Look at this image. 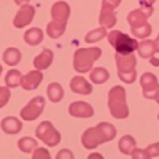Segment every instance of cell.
<instances>
[{
  "instance_id": "cell-1",
  "label": "cell",
  "mask_w": 159,
  "mask_h": 159,
  "mask_svg": "<svg viewBox=\"0 0 159 159\" xmlns=\"http://www.w3.org/2000/svg\"><path fill=\"white\" fill-rule=\"evenodd\" d=\"M116 137V129L110 123H99L96 127L85 130V133L81 137V143L84 148L93 149L98 145L107 141H112Z\"/></svg>"
},
{
  "instance_id": "cell-2",
  "label": "cell",
  "mask_w": 159,
  "mask_h": 159,
  "mask_svg": "<svg viewBox=\"0 0 159 159\" xmlns=\"http://www.w3.org/2000/svg\"><path fill=\"white\" fill-rule=\"evenodd\" d=\"M50 14L53 20L48 24L46 32L52 39H57L66 31L67 20L70 17V6L66 2H56L52 6Z\"/></svg>"
},
{
  "instance_id": "cell-3",
  "label": "cell",
  "mask_w": 159,
  "mask_h": 159,
  "mask_svg": "<svg viewBox=\"0 0 159 159\" xmlns=\"http://www.w3.org/2000/svg\"><path fill=\"white\" fill-rule=\"evenodd\" d=\"M107 106H109L110 115L115 119H127L130 115L129 106L126 102V89L120 85H116L109 91L107 95Z\"/></svg>"
},
{
  "instance_id": "cell-4",
  "label": "cell",
  "mask_w": 159,
  "mask_h": 159,
  "mask_svg": "<svg viewBox=\"0 0 159 159\" xmlns=\"http://www.w3.org/2000/svg\"><path fill=\"white\" fill-rule=\"evenodd\" d=\"M116 66H117V75L126 84H133L137 78V71H135V66H137V60H135L134 53L130 55H121V53H116Z\"/></svg>"
},
{
  "instance_id": "cell-5",
  "label": "cell",
  "mask_w": 159,
  "mask_h": 159,
  "mask_svg": "<svg viewBox=\"0 0 159 159\" xmlns=\"http://www.w3.org/2000/svg\"><path fill=\"white\" fill-rule=\"evenodd\" d=\"M102 56V49L99 48H87V49H78L74 53V59H73V66H74L75 71L80 74L89 71L92 69L93 63Z\"/></svg>"
},
{
  "instance_id": "cell-6",
  "label": "cell",
  "mask_w": 159,
  "mask_h": 159,
  "mask_svg": "<svg viewBox=\"0 0 159 159\" xmlns=\"http://www.w3.org/2000/svg\"><path fill=\"white\" fill-rule=\"evenodd\" d=\"M107 41L116 50V53H121V55H130L134 53L138 49V42L129 36L127 34L121 32V31H112L107 34Z\"/></svg>"
},
{
  "instance_id": "cell-7",
  "label": "cell",
  "mask_w": 159,
  "mask_h": 159,
  "mask_svg": "<svg viewBox=\"0 0 159 159\" xmlns=\"http://www.w3.org/2000/svg\"><path fill=\"white\" fill-rule=\"evenodd\" d=\"M36 137L41 141H43L48 147H56L61 140L60 133L53 127L50 121H42L36 127Z\"/></svg>"
},
{
  "instance_id": "cell-8",
  "label": "cell",
  "mask_w": 159,
  "mask_h": 159,
  "mask_svg": "<svg viewBox=\"0 0 159 159\" xmlns=\"http://www.w3.org/2000/svg\"><path fill=\"white\" fill-rule=\"evenodd\" d=\"M43 109H45V98L43 96H35L21 109V119L27 121H32L42 115Z\"/></svg>"
},
{
  "instance_id": "cell-9",
  "label": "cell",
  "mask_w": 159,
  "mask_h": 159,
  "mask_svg": "<svg viewBox=\"0 0 159 159\" xmlns=\"http://www.w3.org/2000/svg\"><path fill=\"white\" fill-rule=\"evenodd\" d=\"M152 13H154L152 6H141V7L137 8V10H133L131 13L127 16V21H129L131 30L147 24V22H148L147 20L151 17Z\"/></svg>"
},
{
  "instance_id": "cell-10",
  "label": "cell",
  "mask_w": 159,
  "mask_h": 159,
  "mask_svg": "<svg viewBox=\"0 0 159 159\" xmlns=\"http://www.w3.org/2000/svg\"><path fill=\"white\" fill-rule=\"evenodd\" d=\"M140 84L143 88V93L147 99H155L158 91H159V82L158 78L155 77V74L152 73H145L141 75Z\"/></svg>"
},
{
  "instance_id": "cell-11",
  "label": "cell",
  "mask_w": 159,
  "mask_h": 159,
  "mask_svg": "<svg viewBox=\"0 0 159 159\" xmlns=\"http://www.w3.org/2000/svg\"><path fill=\"white\" fill-rule=\"evenodd\" d=\"M34 17H35V7L31 4H22L21 8L18 10V13L16 14V17H14V27L16 28H25L27 25H30L31 22H32Z\"/></svg>"
},
{
  "instance_id": "cell-12",
  "label": "cell",
  "mask_w": 159,
  "mask_h": 159,
  "mask_svg": "<svg viewBox=\"0 0 159 159\" xmlns=\"http://www.w3.org/2000/svg\"><path fill=\"white\" fill-rule=\"evenodd\" d=\"M69 113L73 117L88 119L93 116V107L84 101H77V102H73L69 106Z\"/></svg>"
},
{
  "instance_id": "cell-13",
  "label": "cell",
  "mask_w": 159,
  "mask_h": 159,
  "mask_svg": "<svg viewBox=\"0 0 159 159\" xmlns=\"http://www.w3.org/2000/svg\"><path fill=\"white\" fill-rule=\"evenodd\" d=\"M43 80V74H42V70H34V71H30L28 74H25L24 77L21 78V87L24 88L25 91H34L39 87V84Z\"/></svg>"
},
{
  "instance_id": "cell-14",
  "label": "cell",
  "mask_w": 159,
  "mask_h": 159,
  "mask_svg": "<svg viewBox=\"0 0 159 159\" xmlns=\"http://www.w3.org/2000/svg\"><path fill=\"white\" fill-rule=\"evenodd\" d=\"M70 88H71L73 92L80 93V95H89L92 92V85L84 77H81V75H77V77H74L71 80Z\"/></svg>"
},
{
  "instance_id": "cell-15",
  "label": "cell",
  "mask_w": 159,
  "mask_h": 159,
  "mask_svg": "<svg viewBox=\"0 0 159 159\" xmlns=\"http://www.w3.org/2000/svg\"><path fill=\"white\" fill-rule=\"evenodd\" d=\"M99 22H101V25L105 27V28H113L115 27L116 22H117V20H116V14H115V8L102 6L101 16H99Z\"/></svg>"
},
{
  "instance_id": "cell-16",
  "label": "cell",
  "mask_w": 159,
  "mask_h": 159,
  "mask_svg": "<svg viewBox=\"0 0 159 159\" xmlns=\"http://www.w3.org/2000/svg\"><path fill=\"white\" fill-rule=\"evenodd\" d=\"M52 61H53V52L50 49H43L42 53H39L34 59V66L38 70H46L50 67Z\"/></svg>"
},
{
  "instance_id": "cell-17",
  "label": "cell",
  "mask_w": 159,
  "mask_h": 159,
  "mask_svg": "<svg viewBox=\"0 0 159 159\" xmlns=\"http://www.w3.org/2000/svg\"><path fill=\"white\" fill-rule=\"evenodd\" d=\"M2 130L7 134H17V133L21 131L22 129V123L14 116H10V117H4L2 120Z\"/></svg>"
},
{
  "instance_id": "cell-18",
  "label": "cell",
  "mask_w": 159,
  "mask_h": 159,
  "mask_svg": "<svg viewBox=\"0 0 159 159\" xmlns=\"http://www.w3.org/2000/svg\"><path fill=\"white\" fill-rule=\"evenodd\" d=\"M138 55L143 59H151L155 53H158L157 50V45H155V41H143L138 43Z\"/></svg>"
},
{
  "instance_id": "cell-19",
  "label": "cell",
  "mask_w": 159,
  "mask_h": 159,
  "mask_svg": "<svg viewBox=\"0 0 159 159\" xmlns=\"http://www.w3.org/2000/svg\"><path fill=\"white\" fill-rule=\"evenodd\" d=\"M24 41L27 42L30 46H36L43 41V32L41 28H31L24 34Z\"/></svg>"
},
{
  "instance_id": "cell-20",
  "label": "cell",
  "mask_w": 159,
  "mask_h": 159,
  "mask_svg": "<svg viewBox=\"0 0 159 159\" xmlns=\"http://www.w3.org/2000/svg\"><path fill=\"white\" fill-rule=\"evenodd\" d=\"M48 96L53 103H57L63 99L64 96V89L59 82H50L49 87H48Z\"/></svg>"
},
{
  "instance_id": "cell-21",
  "label": "cell",
  "mask_w": 159,
  "mask_h": 159,
  "mask_svg": "<svg viewBox=\"0 0 159 159\" xmlns=\"http://www.w3.org/2000/svg\"><path fill=\"white\" fill-rule=\"evenodd\" d=\"M3 60L6 64L8 66H16L20 63L21 60V52H20L17 48H8L4 50V55H3Z\"/></svg>"
},
{
  "instance_id": "cell-22",
  "label": "cell",
  "mask_w": 159,
  "mask_h": 159,
  "mask_svg": "<svg viewBox=\"0 0 159 159\" xmlns=\"http://www.w3.org/2000/svg\"><path fill=\"white\" fill-rule=\"evenodd\" d=\"M119 149L124 155H131L133 151L135 149V140L131 135H123L119 141Z\"/></svg>"
},
{
  "instance_id": "cell-23",
  "label": "cell",
  "mask_w": 159,
  "mask_h": 159,
  "mask_svg": "<svg viewBox=\"0 0 159 159\" xmlns=\"http://www.w3.org/2000/svg\"><path fill=\"white\" fill-rule=\"evenodd\" d=\"M89 78L93 84H103L109 80V71L103 67H98V69H93L91 71Z\"/></svg>"
},
{
  "instance_id": "cell-24",
  "label": "cell",
  "mask_w": 159,
  "mask_h": 159,
  "mask_svg": "<svg viewBox=\"0 0 159 159\" xmlns=\"http://www.w3.org/2000/svg\"><path fill=\"white\" fill-rule=\"evenodd\" d=\"M18 148L25 154H31V152H34L38 148V141H35L31 137H22L18 141Z\"/></svg>"
},
{
  "instance_id": "cell-25",
  "label": "cell",
  "mask_w": 159,
  "mask_h": 159,
  "mask_svg": "<svg viewBox=\"0 0 159 159\" xmlns=\"http://www.w3.org/2000/svg\"><path fill=\"white\" fill-rule=\"evenodd\" d=\"M21 78H22L21 73H20L18 70L13 69L6 74V85L10 88H16V87H18V85H21Z\"/></svg>"
},
{
  "instance_id": "cell-26",
  "label": "cell",
  "mask_w": 159,
  "mask_h": 159,
  "mask_svg": "<svg viewBox=\"0 0 159 159\" xmlns=\"http://www.w3.org/2000/svg\"><path fill=\"white\" fill-rule=\"evenodd\" d=\"M107 34H106V28L101 27V28H96V30H92L91 32H88L85 35V42L88 43H93V42H98L101 41L102 38H105Z\"/></svg>"
},
{
  "instance_id": "cell-27",
  "label": "cell",
  "mask_w": 159,
  "mask_h": 159,
  "mask_svg": "<svg viewBox=\"0 0 159 159\" xmlns=\"http://www.w3.org/2000/svg\"><path fill=\"white\" fill-rule=\"evenodd\" d=\"M131 32H133V35H134L135 38H138V39H147L149 35H151L152 27H151V24H149V22H147V24L141 25V27L131 30Z\"/></svg>"
},
{
  "instance_id": "cell-28",
  "label": "cell",
  "mask_w": 159,
  "mask_h": 159,
  "mask_svg": "<svg viewBox=\"0 0 159 159\" xmlns=\"http://www.w3.org/2000/svg\"><path fill=\"white\" fill-rule=\"evenodd\" d=\"M10 87H0V109L2 107H4L8 103V101H10V89H8Z\"/></svg>"
},
{
  "instance_id": "cell-29",
  "label": "cell",
  "mask_w": 159,
  "mask_h": 159,
  "mask_svg": "<svg viewBox=\"0 0 159 159\" xmlns=\"http://www.w3.org/2000/svg\"><path fill=\"white\" fill-rule=\"evenodd\" d=\"M145 152H147V157H148V158L159 157V143L152 144V145L147 147V148H145Z\"/></svg>"
},
{
  "instance_id": "cell-30",
  "label": "cell",
  "mask_w": 159,
  "mask_h": 159,
  "mask_svg": "<svg viewBox=\"0 0 159 159\" xmlns=\"http://www.w3.org/2000/svg\"><path fill=\"white\" fill-rule=\"evenodd\" d=\"M32 158L34 159H41V158L49 159L50 155H49V152H48V149H45V148H36L35 152L32 154Z\"/></svg>"
},
{
  "instance_id": "cell-31",
  "label": "cell",
  "mask_w": 159,
  "mask_h": 159,
  "mask_svg": "<svg viewBox=\"0 0 159 159\" xmlns=\"http://www.w3.org/2000/svg\"><path fill=\"white\" fill-rule=\"evenodd\" d=\"M121 0H102V6H106V7H110V8H117L120 6Z\"/></svg>"
},
{
  "instance_id": "cell-32",
  "label": "cell",
  "mask_w": 159,
  "mask_h": 159,
  "mask_svg": "<svg viewBox=\"0 0 159 159\" xmlns=\"http://www.w3.org/2000/svg\"><path fill=\"white\" fill-rule=\"evenodd\" d=\"M131 157H133V158H135V159H148L145 149H137V148H135L134 151H133Z\"/></svg>"
},
{
  "instance_id": "cell-33",
  "label": "cell",
  "mask_w": 159,
  "mask_h": 159,
  "mask_svg": "<svg viewBox=\"0 0 159 159\" xmlns=\"http://www.w3.org/2000/svg\"><path fill=\"white\" fill-rule=\"evenodd\" d=\"M57 159H61V158H69V159H73V154L71 151H69V149H61L60 152L57 154Z\"/></svg>"
},
{
  "instance_id": "cell-34",
  "label": "cell",
  "mask_w": 159,
  "mask_h": 159,
  "mask_svg": "<svg viewBox=\"0 0 159 159\" xmlns=\"http://www.w3.org/2000/svg\"><path fill=\"white\" fill-rule=\"evenodd\" d=\"M141 6H152L155 3V0H140Z\"/></svg>"
},
{
  "instance_id": "cell-35",
  "label": "cell",
  "mask_w": 159,
  "mask_h": 159,
  "mask_svg": "<svg viewBox=\"0 0 159 159\" xmlns=\"http://www.w3.org/2000/svg\"><path fill=\"white\" fill-rule=\"evenodd\" d=\"M151 64L152 66H155V67H158L159 66V59H155L154 56H152L151 57Z\"/></svg>"
},
{
  "instance_id": "cell-36",
  "label": "cell",
  "mask_w": 159,
  "mask_h": 159,
  "mask_svg": "<svg viewBox=\"0 0 159 159\" xmlns=\"http://www.w3.org/2000/svg\"><path fill=\"white\" fill-rule=\"evenodd\" d=\"M16 2V4H18V6H22V4H27L30 0H14Z\"/></svg>"
},
{
  "instance_id": "cell-37",
  "label": "cell",
  "mask_w": 159,
  "mask_h": 159,
  "mask_svg": "<svg viewBox=\"0 0 159 159\" xmlns=\"http://www.w3.org/2000/svg\"><path fill=\"white\" fill-rule=\"evenodd\" d=\"M155 45H157V50H158V52H159V34H158L157 39H155Z\"/></svg>"
},
{
  "instance_id": "cell-38",
  "label": "cell",
  "mask_w": 159,
  "mask_h": 159,
  "mask_svg": "<svg viewBox=\"0 0 159 159\" xmlns=\"http://www.w3.org/2000/svg\"><path fill=\"white\" fill-rule=\"evenodd\" d=\"M155 101H157V102H158V103H159V91H158V93H157V96H155Z\"/></svg>"
},
{
  "instance_id": "cell-39",
  "label": "cell",
  "mask_w": 159,
  "mask_h": 159,
  "mask_svg": "<svg viewBox=\"0 0 159 159\" xmlns=\"http://www.w3.org/2000/svg\"><path fill=\"white\" fill-rule=\"evenodd\" d=\"M2 71H3V67H2V64H0V74H2Z\"/></svg>"
},
{
  "instance_id": "cell-40",
  "label": "cell",
  "mask_w": 159,
  "mask_h": 159,
  "mask_svg": "<svg viewBox=\"0 0 159 159\" xmlns=\"http://www.w3.org/2000/svg\"><path fill=\"white\" fill-rule=\"evenodd\" d=\"M158 119H159V115H158Z\"/></svg>"
}]
</instances>
